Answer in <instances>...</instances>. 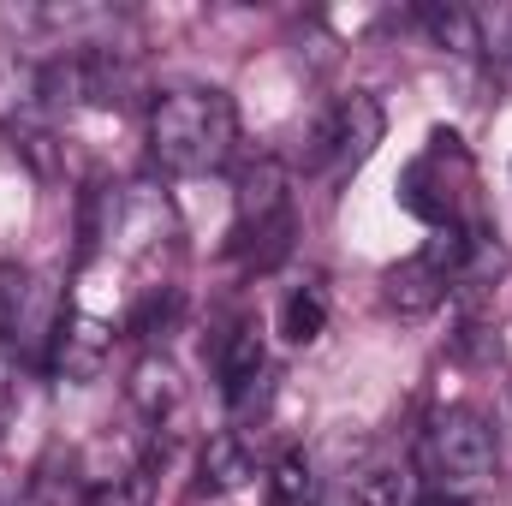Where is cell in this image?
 <instances>
[{
	"instance_id": "obj_11",
	"label": "cell",
	"mask_w": 512,
	"mask_h": 506,
	"mask_svg": "<svg viewBox=\"0 0 512 506\" xmlns=\"http://www.w3.org/2000/svg\"><path fill=\"white\" fill-rule=\"evenodd\" d=\"M251 477H256V459H251V447H245V435H239V429H215V435L203 441V453H197V489L233 495V489H245Z\"/></svg>"
},
{
	"instance_id": "obj_15",
	"label": "cell",
	"mask_w": 512,
	"mask_h": 506,
	"mask_svg": "<svg viewBox=\"0 0 512 506\" xmlns=\"http://www.w3.org/2000/svg\"><path fill=\"white\" fill-rule=\"evenodd\" d=\"M358 501L364 506H417L423 501V477L399 471V465H370L358 477Z\"/></svg>"
},
{
	"instance_id": "obj_6",
	"label": "cell",
	"mask_w": 512,
	"mask_h": 506,
	"mask_svg": "<svg viewBox=\"0 0 512 506\" xmlns=\"http://www.w3.org/2000/svg\"><path fill=\"white\" fill-rule=\"evenodd\" d=\"M108 358H114V328L90 310H60L54 340H48V370L84 387V381H102Z\"/></svg>"
},
{
	"instance_id": "obj_4",
	"label": "cell",
	"mask_w": 512,
	"mask_h": 506,
	"mask_svg": "<svg viewBox=\"0 0 512 506\" xmlns=\"http://www.w3.org/2000/svg\"><path fill=\"white\" fill-rule=\"evenodd\" d=\"M96 209H102V227H90V239L108 245V251H120L126 262L155 268L161 256L173 251V239H179L173 203H167V191H155V185H120V191H108Z\"/></svg>"
},
{
	"instance_id": "obj_16",
	"label": "cell",
	"mask_w": 512,
	"mask_h": 506,
	"mask_svg": "<svg viewBox=\"0 0 512 506\" xmlns=\"http://www.w3.org/2000/svg\"><path fill=\"white\" fill-rule=\"evenodd\" d=\"M173 316H179V292L173 286H149V298L131 310V334L137 340H167Z\"/></svg>"
},
{
	"instance_id": "obj_5",
	"label": "cell",
	"mask_w": 512,
	"mask_h": 506,
	"mask_svg": "<svg viewBox=\"0 0 512 506\" xmlns=\"http://www.w3.org/2000/svg\"><path fill=\"white\" fill-rule=\"evenodd\" d=\"M387 137V114L382 102L370 96V90H352V96H340L328 114H322V126H316V149H310V167H364L370 155H376V143Z\"/></svg>"
},
{
	"instance_id": "obj_12",
	"label": "cell",
	"mask_w": 512,
	"mask_h": 506,
	"mask_svg": "<svg viewBox=\"0 0 512 506\" xmlns=\"http://www.w3.org/2000/svg\"><path fill=\"white\" fill-rule=\"evenodd\" d=\"M322 328H328V292H322V280L292 286L286 304H280V334H286L292 346H316Z\"/></svg>"
},
{
	"instance_id": "obj_2",
	"label": "cell",
	"mask_w": 512,
	"mask_h": 506,
	"mask_svg": "<svg viewBox=\"0 0 512 506\" xmlns=\"http://www.w3.org/2000/svg\"><path fill=\"white\" fill-rule=\"evenodd\" d=\"M495 459H501L495 429H489V417L471 411V405L435 411V417L423 423V435H417V477H423V489H435V495H459V501H465L471 489H483V483L495 477Z\"/></svg>"
},
{
	"instance_id": "obj_7",
	"label": "cell",
	"mask_w": 512,
	"mask_h": 506,
	"mask_svg": "<svg viewBox=\"0 0 512 506\" xmlns=\"http://www.w3.org/2000/svg\"><path fill=\"white\" fill-rule=\"evenodd\" d=\"M48 120V78H42V60H30L24 48H0V131L18 143V137H36Z\"/></svg>"
},
{
	"instance_id": "obj_3",
	"label": "cell",
	"mask_w": 512,
	"mask_h": 506,
	"mask_svg": "<svg viewBox=\"0 0 512 506\" xmlns=\"http://www.w3.org/2000/svg\"><path fill=\"white\" fill-rule=\"evenodd\" d=\"M298 215H292V179L280 161H256L239 179V215H233V251L251 268H274L292 251Z\"/></svg>"
},
{
	"instance_id": "obj_9",
	"label": "cell",
	"mask_w": 512,
	"mask_h": 506,
	"mask_svg": "<svg viewBox=\"0 0 512 506\" xmlns=\"http://www.w3.org/2000/svg\"><path fill=\"white\" fill-rule=\"evenodd\" d=\"M215 376H221V393H227L233 405L268 376V346H262L256 322H233V328L221 334V346H215Z\"/></svg>"
},
{
	"instance_id": "obj_1",
	"label": "cell",
	"mask_w": 512,
	"mask_h": 506,
	"mask_svg": "<svg viewBox=\"0 0 512 506\" xmlns=\"http://www.w3.org/2000/svg\"><path fill=\"white\" fill-rule=\"evenodd\" d=\"M239 143V108L215 84H167L149 102V161L161 173L197 179L221 173Z\"/></svg>"
},
{
	"instance_id": "obj_17",
	"label": "cell",
	"mask_w": 512,
	"mask_h": 506,
	"mask_svg": "<svg viewBox=\"0 0 512 506\" xmlns=\"http://www.w3.org/2000/svg\"><path fill=\"white\" fill-rule=\"evenodd\" d=\"M12 381H18V352L0 340V423H6V405H12Z\"/></svg>"
},
{
	"instance_id": "obj_10",
	"label": "cell",
	"mask_w": 512,
	"mask_h": 506,
	"mask_svg": "<svg viewBox=\"0 0 512 506\" xmlns=\"http://www.w3.org/2000/svg\"><path fill=\"white\" fill-rule=\"evenodd\" d=\"M399 209L429 221V227H459L453 221V185L441 173V155H417L405 173H399Z\"/></svg>"
},
{
	"instance_id": "obj_8",
	"label": "cell",
	"mask_w": 512,
	"mask_h": 506,
	"mask_svg": "<svg viewBox=\"0 0 512 506\" xmlns=\"http://www.w3.org/2000/svg\"><path fill=\"white\" fill-rule=\"evenodd\" d=\"M126 399L155 435L173 429V423L185 417V381H179V364H173L161 346H149V352L126 370Z\"/></svg>"
},
{
	"instance_id": "obj_13",
	"label": "cell",
	"mask_w": 512,
	"mask_h": 506,
	"mask_svg": "<svg viewBox=\"0 0 512 506\" xmlns=\"http://www.w3.org/2000/svg\"><path fill=\"white\" fill-rule=\"evenodd\" d=\"M417 24L429 30V42H435L441 54H459V60L483 54V42H477V12H465V6H417Z\"/></svg>"
},
{
	"instance_id": "obj_14",
	"label": "cell",
	"mask_w": 512,
	"mask_h": 506,
	"mask_svg": "<svg viewBox=\"0 0 512 506\" xmlns=\"http://www.w3.org/2000/svg\"><path fill=\"white\" fill-rule=\"evenodd\" d=\"M268 506H322V477L304 453H280L268 471Z\"/></svg>"
}]
</instances>
